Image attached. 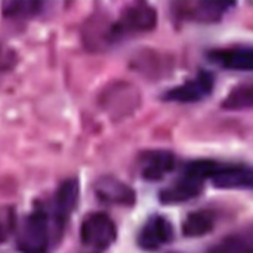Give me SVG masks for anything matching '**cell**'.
<instances>
[{
	"label": "cell",
	"instance_id": "3",
	"mask_svg": "<svg viewBox=\"0 0 253 253\" xmlns=\"http://www.w3.org/2000/svg\"><path fill=\"white\" fill-rule=\"evenodd\" d=\"M117 237L114 221L102 212L89 213L80 227V240L86 251L101 253L108 249Z\"/></svg>",
	"mask_w": 253,
	"mask_h": 253
},
{
	"label": "cell",
	"instance_id": "18",
	"mask_svg": "<svg viewBox=\"0 0 253 253\" xmlns=\"http://www.w3.org/2000/svg\"><path fill=\"white\" fill-rule=\"evenodd\" d=\"M4 236H6V233H4V227H3V222L0 221V243L6 239Z\"/></svg>",
	"mask_w": 253,
	"mask_h": 253
},
{
	"label": "cell",
	"instance_id": "16",
	"mask_svg": "<svg viewBox=\"0 0 253 253\" xmlns=\"http://www.w3.org/2000/svg\"><path fill=\"white\" fill-rule=\"evenodd\" d=\"M43 3L40 1H33V0H12V1H4L1 4V10L4 16L9 18H28L39 10H42Z\"/></svg>",
	"mask_w": 253,
	"mask_h": 253
},
{
	"label": "cell",
	"instance_id": "8",
	"mask_svg": "<svg viewBox=\"0 0 253 253\" xmlns=\"http://www.w3.org/2000/svg\"><path fill=\"white\" fill-rule=\"evenodd\" d=\"M231 6L227 1H185L175 4V13L181 19L211 22L218 21Z\"/></svg>",
	"mask_w": 253,
	"mask_h": 253
},
{
	"label": "cell",
	"instance_id": "7",
	"mask_svg": "<svg viewBox=\"0 0 253 253\" xmlns=\"http://www.w3.org/2000/svg\"><path fill=\"white\" fill-rule=\"evenodd\" d=\"M173 237L172 224L160 215H153L142 227L138 236V245L141 249L154 252L168 245Z\"/></svg>",
	"mask_w": 253,
	"mask_h": 253
},
{
	"label": "cell",
	"instance_id": "14",
	"mask_svg": "<svg viewBox=\"0 0 253 253\" xmlns=\"http://www.w3.org/2000/svg\"><path fill=\"white\" fill-rule=\"evenodd\" d=\"M208 253H252V234L248 231L227 236L212 246Z\"/></svg>",
	"mask_w": 253,
	"mask_h": 253
},
{
	"label": "cell",
	"instance_id": "4",
	"mask_svg": "<svg viewBox=\"0 0 253 253\" xmlns=\"http://www.w3.org/2000/svg\"><path fill=\"white\" fill-rule=\"evenodd\" d=\"M77 200H79V181L70 178L61 182V185L56 188L53 194L50 211H47L52 234H55L56 237L61 236L74 209L77 208Z\"/></svg>",
	"mask_w": 253,
	"mask_h": 253
},
{
	"label": "cell",
	"instance_id": "13",
	"mask_svg": "<svg viewBox=\"0 0 253 253\" xmlns=\"http://www.w3.org/2000/svg\"><path fill=\"white\" fill-rule=\"evenodd\" d=\"M215 213L209 209H199L187 215L182 222V233L187 237H202L215 228Z\"/></svg>",
	"mask_w": 253,
	"mask_h": 253
},
{
	"label": "cell",
	"instance_id": "17",
	"mask_svg": "<svg viewBox=\"0 0 253 253\" xmlns=\"http://www.w3.org/2000/svg\"><path fill=\"white\" fill-rule=\"evenodd\" d=\"M15 64V53L6 46H0V73L10 70Z\"/></svg>",
	"mask_w": 253,
	"mask_h": 253
},
{
	"label": "cell",
	"instance_id": "12",
	"mask_svg": "<svg viewBox=\"0 0 253 253\" xmlns=\"http://www.w3.org/2000/svg\"><path fill=\"white\" fill-rule=\"evenodd\" d=\"M95 193L102 203L117 205V206H130L136 200L135 191L125 182L119 181L114 176H104L96 181Z\"/></svg>",
	"mask_w": 253,
	"mask_h": 253
},
{
	"label": "cell",
	"instance_id": "11",
	"mask_svg": "<svg viewBox=\"0 0 253 253\" xmlns=\"http://www.w3.org/2000/svg\"><path fill=\"white\" fill-rule=\"evenodd\" d=\"M209 181L218 188H251L252 169L245 165H224L216 162Z\"/></svg>",
	"mask_w": 253,
	"mask_h": 253
},
{
	"label": "cell",
	"instance_id": "15",
	"mask_svg": "<svg viewBox=\"0 0 253 253\" xmlns=\"http://www.w3.org/2000/svg\"><path fill=\"white\" fill-rule=\"evenodd\" d=\"M253 102V89L252 84L242 83L236 86L224 99L222 107L225 110H248L252 107Z\"/></svg>",
	"mask_w": 253,
	"mask_h": 253
},
{
	"label": "cell",
	"instance_id": "1",
	"mask_svg": "<svg viewBox=\"0 0 253 253\" xmlns=\"http://www.w3.org/2000/svg\"><path fill=\"white\" fill-rule=\"evenodd\" d=\"M156 24L157 13L151 4L145 1L130 3L123 7L116 21L108 24L102 33V40L107 44H113L126 37L148 33L156 27Z\"/></svg>",
	"mask_w": 253,
	"mask_h": 253
},
{
	"label": "cell",
	"instance_id": "10",
	"mask_svg": "<svg viewBox=\"0 0 253 253\" xmlns=\"http://www.w3.org/2000/svg\"><path fill=\"white\" fill-rule=\"evenodd\" d=\"M208 59L227 70L251 71L253 52L251 46H230L208 52Z\"/></svg>",
	"mask_w": 253,
	"mask_h": 253
},
{
	"label": "cell",
	"instance_id": "2",
	"mask_svg": "<svg viewBox=\"0 0 253 253\" xmlns=\"http://www.w3.org/2000/svg\"><path fill=\"white\" fill-rule=\"evenodd\" d=\"M52 236L47 209L42 203L36 205L19 228L18 248L22 253H47Z\"/></svg>",
	"mask_w": 253,
	"mask_h": 253
},
{
	"label": "cell",
	"instance_id": "9",
	"mask_svg": "<svg viewBox=\"0 0 253 253\" xmlns=\"http://www.w3.org/2000/svg\"><path fill=\"white\" fill-rule=\"evenodd\" d=\"M205 182L190 173H182L175 182H172L169 187L163 188L159 194L160 202L163 205H179L190 202L200 196L203 191Z\"/></svg>",
	"mask_w": 253,
	"mask_h": 253
},
{
	"label": "cell",
	"instance_id": "6",
	"mask_svg": "<svg viewBox=\"0 0 253 253\" xmlns=\"http://www.w3.org/2000/svg\"><path fill=\"white\" fill-rule=\"evenodd\" d=\"M176 165L175 154L166 150H151L141 154L138 166L142 179L145 181H160L169 175Z\"/></svg>",
	"mask_w": 253,
	"mask_h": 253
},
{
	"label": "cell",
	"instance_id": "5",
	"mask_svg": "<svg viewBox=\"0 0 253 253\" xmlns=\"http://www.w3.org/2000/svg\"><path fill=\"white\" fill-rule=\"evenodd\" d=\"M213 83H215L213 76L209 71L200 70L196 76H193L182 84H178L169 89L168 92H165L163 98L166 101L182 102V104L197 102L211 95V92L213 90Z\"/></svg>",
	"mask_w": 253,
	"mask_h": 253
}]
</instances>
